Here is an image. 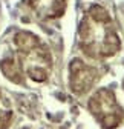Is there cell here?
Returning <instances> with one entry per match:
<instances>
[{"label": "cell", "mask_w": 124, "mask_h": 129, "mask_svg": "<svg viewBox=\"0 0 124 129\" xmlns=\"http://www.w3.org/2000/svg\"><path fill=\"white\" fill-rule=\"evenodd\" d=\"M78 46L84 55L103 60L115 55L119 48V36L110 14L101 5H92L78 26Z\"/></svg>", "instance_id": "6da1fadb"}, {"label": "cell", "mask_w": 124, "mask_h": 129, "mask_svg": "<svg viewBox=\"0 0 124 129\" xmlns=\"http://www.w3.org/2000/svg\"><path fill=\"white\" fill-rule=\"evenodd\" d=\"M15 54L11 57L17 64L20 75L35 83H43L49 78L52 72V55L46 46L35 34L28 31H19L14 36Z\"/></svg>", "instance_id": "7a4b0ae2"}, {"label": "cell", "mask_w": 124, "mask_h": 129, "mask_svg": "<svg viewBox=\"0 0 124 129\" xmlns=\"http://www.w3.org/2000/svg\"><path fill=\"white\" fill-rule=\"evenodd\" d=\"M87 108L103 129H115L124 121V109L109 88L98 89L89 99Z\"/></svg>", "instance_id": "3957f363"}, {"label": "cell", "mask_w": 124, "mask_h": 129, "mask_svg": "<svg viewBox=\"0 0 124 129\" xmlns=\"http://www.w3.org/2000/svg\"><path fill=\"white\" fill-rule=\"evenodd\" d=\"M98 71L95 66L74 58L69 64V88L75 95H84L98 82Z\"/></svg>", "instance_id": "277c9868"}, {"label": "cell", "mask_w": 124, "mask_h": 129, "mask_svg": "<svg viewBox=\"0 0 124 129\" xmlns=\"http://www.w3.org/2000/svg\"><path fill=\"white\" fill-rule=\"evenodd\" d=\"M28 6L40 20H54L65 14L68 0H28Z\"/></svg>", "instance_id": "5b68a950"}, {"label": "cell", "mask_w": 124, "mask_h": 129, "mask_svg": "<svg viewBox=\"0 0 124 129\" xmlns=\"http://www.w3.org/2000/svg\"><path fill=\"white\" fill-rule=\"evenodd\" d=\"M12 120V106L0 91V129H8Z\"/></svg>", "instance_id": "8992f818"}]
</instances>
